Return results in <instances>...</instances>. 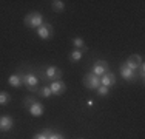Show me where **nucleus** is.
Returning <instances> with one entry per match:
<instances>
[{
	"label": "nucleus",
	"instance_id": "f257e3e1",
	"mask_svg": "<svg viewBox=\"0 0 145 139\" xmlns=\"http://www.w3.org/2000/svg\"><path fill=\"white\" fill-rule=\"evenodd\" d=\"M17 73H19V76L22 77L23 85H25L31 93H36L37 88H39V83H40V79H39V76H37V73L33 71V70H28V71L19 70Z\"/></svg>",
	"mask_w": 145,
	"mask_h": 139
},
{
	"label": "nucleus",
	"instance_id": "f03ea898",
	"mask_svg": "<svg viewBox=\"0 0 145 139\" xmlns=\"http://www.w3.org/2000/svg\"><path fill=\"white\" fill-rule=\"evenodd\" d=\"M23 107L29 111V114L33 117L43 116V111H45L43 104L39 102L34 96H25V97H23Z\"/></svg>",
	"mask_w": 145,
	"mask_h": 139
},
{
	"label": "nucleus",
	"instance_id": "7ed1b4c3",
	"mask_svg": "<svg viewBox=\"0 0 145 139\" xmlns=\"http://www.w3.org/2000/svg\"><path fill=\"white\" fill-rule=\"evenodd\" d=\"M40 81L43 82H54V81H62V76H63V71H62L56 65H48L43 71L37 73Z\"/></svg>",
	"mask_w": 145,
	"mask_h": 139
},
{
	"label": "nucleus",
	"instance_id": "20e7f679",
	"mask_svg": "<svg viewBox=\"0 0 145 139\" xmlns=\"http://www.w3.org/2000/svg\"><path fill=\"white\" fill-rule=\"evenodd\" d=\"M23 23H25L26 28H29V30L36 31L37 28L43 23V16L42 12L39 11H31L25 16V19H23Z\"/></svg>",
	"mask_w": 145,
	"mask_h": 139
},
{
	"label": "nucleus",
	"instance_id": "39448f33",
	"mask_svg": "<svg viewBox=\"0 0 145 139\" xmlns=\"http://www.w3.org/2000/svg\"><path fill=\"white\" fill-rule=\"evenodd\" d=\"M82 83H84V87L87 90H91V91H96V90L101 87V77H97V76H94L93 73H87V74L82 77Z\"/></svg>",
	"mask_w": 145,
	"mask_h": 139
},
{
	"label": "nucleus",
	"instance_id": "423d86ee",
	"mask_svg": "<svg viewBox=\"0 0 145 139\" xmlns=\"http://www.w3.org/2000/svg\"><path fill=\"white\" fill-rule=\"evenodd\" d=\"M108 71H111V70H110V64L106 60H96L94 64H93L91 70H89V73H93V74L97 76V77H102V76Z\"/></svg>",
	"mask_w": 145,
	"mask_h": 139
},
{
	"label": "nucleus",
	"instance_id": "0eeeda50",
	"mask_svg": "<svg viewBox=\"0 0 145 139\" xmlns=\"http://www.w3.org/2000/svg\"><path fill=\"white\" fill-rule=\"evenodd\" d=\"M119 74H120V77H122L123 81H127L130 83H136L137 81H139L137 73L133 71V70H130V68H127L125 65H123V62L120 64V67H119Z\"/></svg>",
	"mask_w": 145,
	"mask_h": 139
},
{
	"label": "nucleus",
	"instance_id": "6e6552de",
	"mask_svg": "<svg viewBox=\"0 0 145 139\" xmlns=\"http://www.w3.org/2000/svg\"><path fill=\"white\" fill-rule=\"evenodd\" d=\"M53 33H54L53 25H51V23H48V22H43L42 25H40V26L36 30V34H37V36H39L42 40L51 39V37H53Z\"/></svg>",
	"mask_w": 145,
	"mask_h": 139
},
{
	"label": "nucleus",
	"instance_id": "1a4fd4ad",
	"mask_svg": "<svg viewBox=\"0 0 145 139\" xmlns=\"http://www.w3.org/2000/svg\"><path fill=\"white\" fill-rule=\"evenodd\" d=\"M142 64H144V57L140 54H131V56H128V59L123 62V65H125L127 68L133 70V71H137Z\"/></svg>",
	"mask_w": 145,
	"mask_h": 139
},
{
	"label": "nucleus",
	"instance_id": "9d476101",
	"mask_svg": "<svg viewBox=\"0 0 145 139\" xmlns=\"http://www.w3.org/2000/svg\"><path fill=\"white\" fill-rule=\"evenodd\" d=\"M48 87H50L53 96H62V94H65V91H67V83H65L63 81L50 82V83H48Z\"/></svg>",
	"mask_w": 145,
	"mask_h": 139
},
{
	"label": "nucleus",
	"instance_id": "9b49d317",
	"mask_svg": "<svg viewBox=\"0 0 145 139\" xmlns=\"http://www.w3.org/2000/svg\"><path fill=\"white\" fill-rule=\"evenodd\" d=\"M14 128V119L11 116H0V131L2 133H8Z\"/></svg>",
	"mask_w": 145,
	"mask_h": 139
},
{
	"label": "nucleus",
	"instance_id": "f8f14e48",
	"mask_svg": "<svg viewBox=\"0 0 145 139\" xmlns=\"http://www.w3.org/2000/svg\"><path fill=\"white\" fill-rule=\"evenodd\" d=\"M116 82H117V77H116V74L113 71L105 73V74L101 77V85L108 87V88H111L113 85H116Z\"/></svg>",
	"mask_w": 145,
	"mask_h": 139
},
{
	"label": "nucleus",
	"instance_id": "ddd939ff",
	"mask_svg": "<svg viewBox=\"0 0 145 139\" xmlns=\"http://www.w3.org/2000/svg\"><path fill=\"white\" fill-rule=\"evenodd\" d=\"M71 43H72V47H74L76 50H82L84 53L88 50L87 43H85V42H84V39H82V37H79V36L72 37V39H71Z\"/></svg>",
	"mask_w": 145,
	"mask_h": 139
},
{
	"label": "nucleus",
	"instance_id": "4468645a",
	"mask_svg": "<svg viewBox=\"0 0 145 139\" xmlns=\"http://www.w3.org/2000/svg\"><path fill=\"white\" fill-rule=\"evenodd\" d=\"M8 83L11 87H14V88H20V87H23L22 77L19 76V73H14V74L9 76V77H8Z\"/></svg>",
	"mask_w": 145,
	"mask_h": 139
},
{
	"label": "nucleus",
	"instance_id": "2eb2a0df",
	"mask_svg": "<svg viewBox=\"0 0 145 139\" xmlns=\"http://www.w3.org/2000/svg\"><path fill=\"white\" fill-rule=\"evenodd\" d=\"M36 93H37V96L43 97V99H48V97H51V96H53V93H51V90H50V87H48V85L39 87Z\"/></svg>",
	"mask_w": 145,
	"mask_h": 139
},
{
	"label": "nucleus",
	"instance_id": "dca6fc26",
	"mask_svg": "<svg viewBox=\"0 0 145 139\" xmlns=\"http://www.w3.org/2000/svg\"><path fill=\"white\" fill-rule=\"evenodd\" d=\"M82 56H84V51L82 50H72L70 54H68V59H70V62H79L82 59Z\"/></svg>",
	"mask_w": 145,
	"mask_h": 139
},
{
	"label": "nucleus",
	"instance_id": "f3484780",
	"mask_svg": "<svg viewBox=\"0 0 145 139\" xmlns=\"http://www.w3.org/2000/svg\"><path fill=\"white\" fill-rule=\"evenodd\" d=\"M51 8L56 12H62L65 9V2L63 0H53V2H51Z\"/></svg>",
	"mask_w": 145,
	"mask_h": 139
},
{
	"label": "nucleus",
	"instance_id": "a211bd4d",
	"mask_svg": "<svg viewBox=\"0 0 145 139\" xmlns=\"http://www.w3.org/2000/svg\"><path fill=\"white\" fill-rule=\"evenodd\" d=\"M51 133H53V128H51V127H50V128H45V130L40 131V133H36V134H34L33 139H48Z\"/></svg>",
	"mask_w": 145,
	"mask_h": 139
},
{
	"label": "nucleus",
	"instance_id": "6ab92c4d",
	"mask_svg": "<svg viewBox=\"0 0 145 139\" xmlns=\"http://www.w3.org/2000/svg\"><path fill=\"white\" fill-rule=\"evenodd\" d=\"M11 102V94L8 91H0V105L5 107Z\"/></svg>",
	"mask_w": 145,
	"mask_h": 139
},
{
	"label": "nucleus",
	"instance_id": "aec40b11",
	"mask_svg": "<svg viewBox=\"0 0 145 139\" xmlns=\"http://www.w3.org/2000/svg\"><path fill=\"white\" fill-rule=\"evenodd\" d=\"M110 91H111V90H110L108 87H103V85H101L97 90H96V94H97L99 97H106V96L110 94Z\"/></svg>",
	"mask_w": 145,
	"mask_h": 139
},
{
	"label": "nucleus",
	"instance_id": "412c9836",
	"mask_svg": "<svg viewBox=\"0 0 145 139\" xmlns=\"http://www.w3.org/2000/svg\"><path fill=\"white\" fill-rule=\"evenodd\" d=\"M137 77H139L140 79V81H144V79H145V64H142V65H140V67H139V70H137Z\"/></svg>",
	"mask_w": 145,
	"mask_h": 139
},
{
	"label": "nucleus",
	"instance_id": "4be33fe9",
	"mask_svg": "<svg viewBox=\"0 0 145 139\" xmlns=\"http://www.w3.org/2000/svg\"><path fill=\"white\" fill-rule=\"evenodd\" d=\"M48 139H65V136L62 133H56V131H53V133L50 134V138Z\"/></svg>",
	"mask_w": 145,
	"mask_h": 139
},
{
	"label": "nucleus",
	"instance_id": "5701e85b",
	"mask_svg": "<svg viewBox=\"0 0 145 139\" xmlns=\"http://www.w3.org/2000/svg\"><path fill=\"white\" fill-rule=\"evenodd\" d=\"M93 105H94V102H93V100L89 99V100H88V107H93Z\"/></svg>",
	"mask_w": 145,
	"mask_h": 139
},
{
	"label": "nucleus",
	"instance_id": "b1692460",
	"mask_svg": "<svg viewBox=\"0 0 145 139\" xmlns=\"http://www.w3.org/2000/svg\"><path fill=\"white\" fill-rule=\"evenodd\" d=\"M79 139H84V138H79Z\"/></svg>",
	"mask_w": 145,
	"mask_h": 139
}]
</instances>
